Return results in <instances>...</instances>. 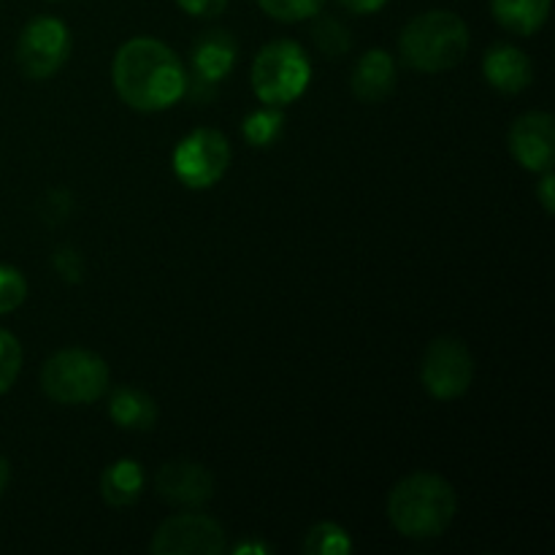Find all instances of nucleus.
I'll return each instance as SVG.
<instances>
[{
  "label": "nucleus",
  "mask_w": 555,
  "mask_h": 555,
  "mask_svg": "<svg viewBox=\"0 0 555 555\" xmlns=\"http://www.w3.org/2000/svg\"><path fill=\"white\" fill-rule=\"evenodd\" d=\"M157 496L166 499L168 504L177 507H201L215 493V480H211L209 469L193 461H171V464L160 466L155 477Z\"/></svg>",
  "instance_id": "11"
},
{
  "label": "nucleus",
  "mask_w": 555,
  "mask_h": 555,
  "mask_svg": "<svg viewBox=\"0 0 555 555\" xmlns=\"http://www.w3.org/2000/svg\"><path fill=\"white\" fill-rule=\"evenodd\" d=\"M70 54V33L54 16H36L27 22L16 41V65L33 81L57 74Z\"/></svg>",
  "instance_id": "6"
},
{
  "label": "nucleus",
  "mask_w": 555,
  "mask_h": 555,
  "mask_svg": "<svg viewBox=\"0 0 555 555\" xmlns=\"http://www.w3.org/2000/svg\"><path fill=\"white\" fill-rule=\"evenodd\" d=\"M312 79V63L301 43L271 41L253 63V90L266 106H287L298 101Z\"/></svg>",
  "instance_id": "5"
},
{
  "label": "nucleus",
  "mask_w": 555,
  "mask_h": 555,
  "mask_svg": "<svg viewBox=\"0 0 555 555\" xmlns=\"http://www.w3.org/2000/svg\"><path fill=\"white\" fill-rule=\"evenodd\" d=\"M9 480H11V469H9V461L0 455V496H3V491L9 488Z\"/></svg>",
  "instance_id": "29"
},
{
  "label": "nucleus",
  "mask_w": 555,
  "mask_h": 555,
  "mask_svg": "<svg viewBox=\"0 0 555 555\" xmlns=\"http://www.w3.org/2000/svg\"><path fill=\"white\" fill-rule=\"evenodd\" d=\"M493 16L515 36H534L551 16V0H491Z\"/></svg>",
  "instance_id": "17"
},
{
  "label": "nucleus",
  "mask_w": 555,
  "mask_h": 555,
  "mask_svg": "<svg viewBox=\"0 0 555 555\" xmlns=\"http://www.w3.org/2000/svg\"><path fill=\"white\" fill-rule=\"evenodd\" d=\"M22 369V347L14 334L0 328V396L16 383Z\"/></svg>",
  "instance_id": "22"
},
{
  "label": "nucleus",
  "mask_w": 555,
  "mask_h": 555,
  "mask_svg": "<svg viewBox=\"0 0 555 555\" xmlns=\"http://www.w3.org/2000/svg\"><path fill=\"white\" fill-rule=\"evenodd\" d=\"M108 415L125 431H152L157 423V404L139 388H117L108 401Z\"/></svg>",
  "instance_id": "15"
},
{
  "label": "nucleus",
  "mask_w": 555,
  "mask_h": 555,
  "mask_svg": "<svg viewBox=\"0 0 555 555\" xmlns=\"http://www.w3.org/2000/svg\"><path fill=\"white\" fill-rule=\"evenodd\" d=\"M537 195H540V204L545 209V215H553L555 209V177H553V168L542 171V182L537 188Z\"/></svg>",
  "instance_id": "26"
},
{
  "label": "nucleus",
  "mask_w": 555,
  "mask_h": 555,
  "mask_svg": "<svg viewBox=\"0 0 555 555\" xmlns=\"http://www.w3.org/2000/svg\"><path fill=\"white\" fill-rule=\"evenodd\" d=\"M396 90V60L383 49L363 54L352 68V92L363 103H379Z\"/></svg>",
  "instance_id": "14"
},
{
  "label": "nucleus",
  "mask_w": 555,
  "mask_h": 555,
  "mask_svg": "<svg viewBox=\"0 0 555 555\" xmlns=\"http://www.w3.org/2000/svg\"><path fill=\"white\" fill-rule=\"evenodd\" d=\"M509 152L526 171H547L555 160V125L547 112H529L509 128Z\"/></svg>",
  "instance_id": "10"
},
{
  "label": "nucleus",
  "mask_w": 555,
  "mask_h": 555,
  "mask_svg": "<svg viewBox=\"0 0 555 555\" xmlns=\"http://www.w3.org/2000/svg\"><path fill=\"white\" fill-rule=\"evenodd\" d=\"M41 388L57 404H92L108 388V366L98 352L68 347L47 358L41 369Z\"/></svg>",
  "instance_id": "4"
},
{
  "label": "nucleus",
  "mask_w": 555,
  "mask_h": 555,
  "mask_svg": "<svg viewBox=\"0 0 555 555\" xmlns=\"http://www.w3.org/2000/svg\"><path fill=\"white\" fill-rule=\"evenodd\" d=\"M225 547V529L201 513L171 515L157 526L150 542L155 555H220Z\"/></svg>",
  "instance_id": "9"
},
{
  "label": "nucleus",
  "mask_w": 555,
  "mask_h": 555,
  "mask_svg": "<svg viewBox=\"0 0 555 555\" xmlns=\"http://www.w3.org/2000/svg\"><path fill=\"white\" fill-rule=\"evenodd\" d=\"M336 3L350 14H374V11L385 9L390 0H336Z\"/></svg>",
  "instance_id": "27"
},
{
  "label": "nucleus",
  "mask_w": 555,
  "mask_h": 555,
  "mask_svg": "<svg viewBox=\"0 0 555 555\" xmlns=\"http://www.w3.org/2000/svg\"><path fill=\"white\" fill-rule=\"evenodd\" d=\"M455 491L444 477L415 472L393 486L388 496V518L399 534L410 540H434L450 529L455 518Z\"/></svg>",
  "instance_id": "2"
},
{
  "label": "nucleus",
  "mask_w": 555,
  "mask_h": 555,
  "mask_svg": "<svg viewBox=\"0 0 555 555\" xmlns=\"http://www.w3.org/2000/svg\"><path fill=\"white\" fill-rule=\"evenodd\" d=\"M144 491V469L139 461L119 459L101 475V496L108 507H130Z\"/></svg>",
  "instance_id": "16"
},
{
  "label": "nucleus",
  "mask_w": 555,
  "mask_h": 555,
  "mask_svg": "<svg viewBox=\"0 0 555 555\" xmlns=\"http://www.w3.org/2000/svg\"><path fill=\"white\" fill-rule=\"evenodd\" d=\"M238 54L236 38L228 30H206L201 33L190 49V65H193L195 79L204 85H217L233 68Z\"/></svg>",
  "instance_id": "13"
},
{
  "label": "nucleus",
  "mask_w": 555,
  "mask_h": 555,
  "mask_svg": "<svg viewBox=\"0 0 555 555\" xmlns=\"http://www.w3.org/2000/svg\"><path fill=\"white\" fill-rule=\"evenodd\" d=\"M52 263L63 280L79 282L81 276H85V263H81V255L76 253V249H68V247L60 249V253H54Z\"/></svg>",
  "instance_id": "24"
},
{
  "label": "nucleus",
  "mask_w": 555,
  "mask_h": 555,
  "mask_svg": "<svg viewBox=\"0 0 555 555\" xmlns=\"http://www.w3.org/2000/svg\"><path fill=\"white\" fill-rule=\"evenodd\" d=\"M27 298V282L22 271L11 266H0V314L14 312Z\"/></svg>",
  "instance_id": "23"
},
{
  "label": "nucleus",
  "mask_w": 555,
  "mask_h": 555,
  "mask_svg": "<svg viewBox=\"0 0 555 555\" xmlns=\"http://www.w3.org/2000/svg\"><path fill=\"white\" fill-rule=\"evenodd\" d=\"M352 551V540L341 526L318 524L309 529L304 540V553L307 555H347Z\"/></svg>",
  "instance_id": "19"
},
{
  "label": "nucleus",
  "mask_w": 555,
  "mask_h": 555,
  "mask_svg": "<svg viewBox=\"0 0 555 555\" xmlns=\"http://www.w3.org/2000/svg\"><path fill=\"white\" fill-rule=\"evenodd\" d=\"M236 555H247V553H258V555H269L271 547L269 545H260V542H242V545L233 547Z\"/></svg>",
  "instance_id": "28"
},
{
  "label": "nucleus",
  "mask_w": 555,
  "mask_h": 555,
  "mask_svg": "<svg viewBox=\"0 0 555 555\" xmlns=\"http://www.w3.org/2000/svg\"><path fill=\"white\" fill-rule=\"evenodd\" d=\"M228 166H231V144L215 128L193 130L173 150V171L179 182L193 190H206L220 182Z\"/></svg>",
  "instance_id": "7"
},
{
  "label": "nucleus",
  "mask_w": 555,
  "mask_h": 555,
  "mask_svg": "<svg viewBox=\"0 0 555 555\" xmlns=\"http://www.w3.org/2000/svg\"><path fill=\"white\" fill-rule=\"evenodd\" d=\"M482 74H486L488 85L496 87L499 92L518 95L534 81V65L524 49L513 47V43H496L486 52Z\"/></svg>",
  "instance_id": "12"
},
{
  "label": "nucleus",
  "mask_w": 555,
  "mask_h": 555,
  "mask_svg": "<svg viewBox=\"0 0 555 555\" xmlns=\"http://www.w3.org/2000/svg\"><path fill=\"white\" fill-rule=\"evenodd\" d=\"M260 9L280 22H301L320 14L325 0H258Z\"/></svg>",
  "instance_id": "21"
},
{
  "label": "nucleus",
  "mask_w": 555,
  "mask_h": 555,
  "mask_svg": "<svg viewBox=\"0 0 555 555\" xmlns=\"http://www.w3.org/2000/svg\"><path fill=\"white\" fill-rule=\"evenodd\" d=\"M282 128H285V114L280 112V106H269L249 114L242 125V133L253 146H271L280 139Z\"/></svg>",
  "instance_id": "18"
},
{
  "label": "nucleus",
  "mask_w": 555,
  "mask_h": 555,
  "mask_svg": "<svg viewBox=\"0 0 555 555\" xmlns=\"http://www.w3.org/2000/svg\"><path fill=\"white\" fill-rule=\"evenodd\" d=\"M112 79L117 95L135 112H163L188 92L182 57L157 38H130L114 57Z\"/></svg>",
  "instance_id": "1"
},
{
  "label": "nucleus",
  "mask_w": 555,
  "mask_h": 555,
  "mask_svg": "<svg viewBox=\"0 0 555 555\" xmlns=\"http://www.w3.org/2000/svg\"><path fill=\"white\" fill-rule=\"evenodd\" d=\"M469 52V25L453 11H426L406 22L399 38L404 65L421 74H442L455 68Z\"/></svg>",
  "instance_id": "3"
},
{
  "label": "nucleus",
  "mask_w": 555,
  "mask_h": 555,
  "mask_svg": "<svg viewBox=\"0 0 555 555\" xmlns=\"http://www.w3.org/2000/svg\"><path fill=\"white\" fill-rule=\"evenodd\" d=\"M177 3L179 9L198 16V20H211V16H220L225 11L228 0H177Z\"/></svg>",
  "instance_id": "25"
},
{
  "label": "nucleus",
  "mask_w": 555,
  "mask_h": 555,
  "mask_svg": "<svg viewBox=\"0 0 555 555\" xmlns=\"http://www.w3.org/2000/svg\"><path fill=\"white\" fill-rule=\"evenodd\" d=\"M472 379H475V361L464 341L442 336L428 345L421 363V383L434 399H461L469 390Z\"/></svg>",
  "instance_id": "8"
},
{
  "label": "nucleus",
  "mask_w": 555,
  "mask_h": 555,
  "mask_svg": "<svg viewBox=\"0 0 555 555\" xmlns=\"http://www.w3.org/2000/svg\"><path fill=\"white\" fill-rule=\"evenodd\" d=\"M312 38L325 57H345L352 47L350 30L336 16H318L312 27Z\"/></svg>",
  "instance_id": "20"
}]
</instances>
